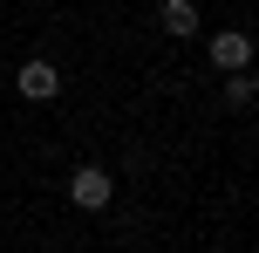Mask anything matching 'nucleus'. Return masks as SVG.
I'll return each instance as SVG.
<instances>
[{"instance_id":"20e7f679","label":"nucleus","mask_w":259,"mask_h":253,"mask_svg":"<svg viewBox=\"0 0 259 253\" xmlns=\"http://www.w3.org/2000/svg\"><path fill=\"white\" fill-rule=\"evenodd\" d=\"M157 21H164V34H198V7H191V0H164V14H157Z\"/></svg>"},{"instance_id":"f257e3e1","label":"nucleus","mask_w":259,"mask_h":253,"mask_svg":"<svg viewBox=\"0 0 259 253\" xmlns=\"http://www.w3.org/2000/svg\"><path fill=\"white\" fill-rule=\"evenodd\" d=\"M109 192H116V185H109V171H103V164H82V171H75V185H68V199H75L82 212H103V205H109Z\"/></svg>"},{"instance_id":"f03ea898","label":"nucleus","mask_w":259,"mask_h":253,"mask_svg":"<svg viewBox=\"0 0 259 253\" xmlns=\"http://www.w3.org/2000/svg\"><path fill=\"white\" fill-rule=\"evenodd\" d=\"M55 89H62V68H55V62H27L21 68V96H27V103H48Z\"/></svg>"},{"instance_id":"7ed1b4c3","label":"nucleus","mask_w":259,"mask_h":253,"mask_svg":"<svg viewBox=\"0 0 259 253\" xmlns=\"http://www.w3.org/2000/svg\"><path fill=\"white\" fill-rule=\"evenodd\" d=\"M211 62H219V68H246L252 62V41L239 34V27H225V34L211 41Z\"/></svg>"},{"instance_id":"39448f33","label":"nucleus","mask_w":259,"mask_h":253,"mask_svg":"<svg viewBox=\"0 0 259 253\" xmlns=\"http://www.w3.org/2000/svg\"><path fill=\"white\" fill-rule=\"evenodd\" d=\"M225 103H232V110H246V103H252V76H246V68H232V82H225Z\"/></svg>"}]
</instances>
